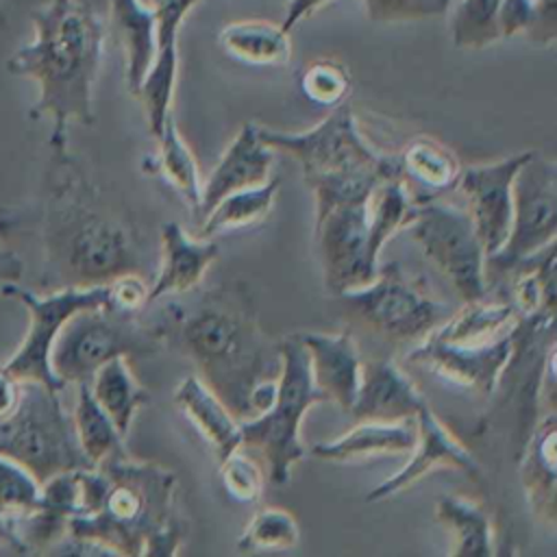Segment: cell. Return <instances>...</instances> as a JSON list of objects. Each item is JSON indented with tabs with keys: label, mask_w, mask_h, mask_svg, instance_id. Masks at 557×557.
Returning <instances> with one entry per match:
<instances>
[{
	"label": "cell",
	"mask_w": 557,
	"mask_h": 557,
	"mask_svg": "<svg viewBox=\"0 0 557 557\" xmlns=\"http://www.w3.org/2000/svg\"><path fill=\"white\" fill-rule=\"evenodd\" d=\"M168 302L152 322L161 346L187 357L196 372L239 418H248V394L278 376V342L261 329L239 285L187 292Z\"/></svg>",
	"instance_id": "1"
},
{
	"label": "cell",
	"mask_w": 557,
	"mask_h": 557,
	"mask_svg": "<svg viewBox=\"0 0 557 557\" xmlns=\"http://www.w3.org/2000/svg\"><path fill=\"white\" fill-rule=\"evenodd\" d=\"M44 289L94 287L137 272L131 224L83 174L67 150H52L41 211Z\"/></svg>",
	"instance_id": "2"
},
{
	"label": "cell",
	"mask_w": 557,
	"mask_h": 557,
	"mask_svg": "<svg viewBox=\"0 0 557 557\" xmlns=\"http://www.w3.org/2000/svg\"><path fill=\"white\" fill-rule=\"evenodd\" d=\"M35 37L7 59L15 76L39 87L30 117L52 120L50 148L67 150V126H91L94 85L100 70L104 26L83 0H48L30 15Z\"/></svg>",
	"instance_id": "3"
},
{
	"label": "cell",
	"mask_w": 557,
	"mask_h": 557,
	"mask_svg": "<svg viewBox=\"0 0 557 557\" xmlns=\"http://www.w3.org/2000/svg\"><path fill=\"white\" fill-rule=\"evenodd\" d=\"M109 487L100 509L91 516H72L67 535L94 540L113 555H176L185 527L176 516V476L152 461L131 455L104 461Z\"/></svg>",
	"instance_id": "4"
},
{
	"label": "cell",
	"mask_w": 557,
	"mask_h": 557,
	"mask_svg": "<svg viewBox=\"0 0 557 557\" xmlns=\"http://www.w3.org/2000/svg\"><path fill=\"white\" fill-rule=\"evenodd\" d=\"M350 326L394 348H413L453 311L396 263H381L376 276L335 296Z\"/></svg>",
	"instance_id": "5"
},
{
	"label": "cell",
	"mask_w": 557,
	"mask_h": 557,
	"mask_svg": "<svg viewBox=\"0 0 557 557\" xmlns=\"http://www.w3.org/2000/svg\"><path fill=\"white\" fill-rule=\"evenodd\" d=\"M278 355L276 398L268 411L242 420V448L257 450L265 459L268 479L283 485L289 481L294 463L307 455L300 437L302 420L313 405L324 403V396L311 381L307 350L296 335L278 342Z\"/></svg>",
	"instance_id": "6"
},
{
	"label": "cell",
	"mask_w": 557,
	"mask_h": 557,
	"mask_svg": "<svg viewBox=\"0 0 557 557\" xmlns=\"http://www.w3.org/2000/svg\"><path fill=\"white\" fill-rule=\"evenodd\" d=\"M57 394L39 381H24L17 405L0 413V455L24 466L39 483L59 472L94 468Z\"/></svg>",
	"instance_id": "7"
},
{
	"label": "cell",
	"mask_w": 557,
	"mask_h": 557,
	"mask_svg": "<svg viewBox=\"0 0 557 557\" xmlns=\"http://www.w3.org/2000/svg\"><path fill=\"white\" fill-rule=\"evenodd\" d=\"M161 348L152 322L109 307L76 311L59 331L50 368L63 385L89 383L91 374L113 357H144Z\"/></svg>",
	"instance_id": "8"
},
{
	"label": "cell",
	"mask_w": 557,
	"mask_h": 557,
	"mask_svg": "<svg viewBox=\"0 0 557 557\" xmlns=\"http://www.w3.org/2000/svg\"><path fill=\"white\" fill-rule=\"evenodd\" d=\"M261 139L274 150L294 157L305 181L342 172H379L400 176L398 157L379 152L363 137L352 109L342 102L315 126L298 133L259 126Z\"/></svg>",
	"instance_id": "9"
},
{
	"label": "cell",
	"mask_w": 557,
	"mask_h": 557,
	"mask_svg": "<svg viewBox=\"0 0 557 557\" xmlns=\"http://www.w3.org/2000/svg\"><path fill=\"white\" fill-rule=\"evenodd\" d=\"M422 255L453 285L463 302L490 292L485 276V248L468 209L440 198L420 200L418 215L407 226Z\"/></svg>",
	"instance_id": "10"
},
{
	"label": "cell",
	"mask_w": 557,
	"mask_h": 557,
	"mask_svg": "<svg viewBox=\"0 0 557 557\" xmlns=\"http://www.w3.org/2000/svg\"><path fill=\"white\" fill-rule=\"evenodd\" d=\"M557 242V161L535 150L513 176V209L505 244L485 259L487 285L516 263Z\"/></svg>",
	"instance_id": "11"
},
{
	"label": "cell",
	"mask_w": 557,
	"mask_h": 557,
	"mask_svg": "<svg viewBox=\"0 0 557 557\" xmlns=\"http://www.w3.org/2000/svg\"><path fill=\"white\" fill-rule=\"evenodd\" d=\"M2 294L20 300L30 318L24 342L2 368L15 379L39 381L50 389L61 392L65 385L54 376L50 368L52 344L61 326L76 311L107 305V283L94 287H63L48 292L46 296H37L35 292L20 287L17 283H7L2 287Z\"/></svg>",
	"instance_id": "12"
},
{
	"label": "cell",
	"mask_w": 557,
	"mask_h": 557,
	"mask_svg": "<svg viewBox=\"0 0 557 557\" xmlns=\"http://www.w3.org/2000/svg\"><path fill=\"white\" fill-rule=\"evenodd\" d=\"M315 248L324 285L333 296L370 283L381 268L383 250L370 222V198L346 202L318 215Z\"/></svg>",
	"instance_id": "13"
},
{
	"label": "cell",
	"mask_w": 557,
	"mask_h": 557,
	"mask_svg": "<svg viewBox=\"0 0 557 557\" xmlns=\"http://www.w3.org/2000/svg\"><path fill=\"white\" fill-rule=\"evenodd\" d=\"M513 355V329L490 342L459 344L426 337L409 348L405 361L424 368L437 379L481 396L498 389L500 376Z\"/></svg>",
	"instance_id": "14"
},
{
	"label": "cell",
	"mask_w": 557,
	"mask_h": 557,
	"mask_svg": "<svg viewBox=\"0 0 557 557\" xmlns=\"http://www.w3.org/2000/svg\"><path fill=\"white\" fill-rule=\"evenodd\" d=\"M416 444L409 453V461L389 479L379 483L366 494L368 503H381L413 487L418 481L435 470H455L468 479H481V466L472 450L433 413L429 403L416 416Z\"/></svg>",
	"instance_id": "15"
},
{
	"label": "cell",
	"mask_w": 557,
	"mask_h": 557,
	"mask_svg": "<svg viewBox=\"0 0 557 557\" xmlns=\"http://www.w3.org/2000/svg\"><path fill=\"white\" fill-rule=\"evenodd\" d=\"M531 150L516 152L490 163L461 168L457 187L466 198V209L485 248L494 255L509 235L513 209V176Z\"/></svg>",
	"instance_id": "16"
},
{
	"label": "cell",
	"mask_w": 557,
	"mask_h": 557,
	"mask_svg": "<svg viewBox=\"0 0 557 557\" xmlns=\"http://www.w3.org/2000/svg\"><path fill=\"white\" fill-rule=\"evenodd\" d=\"M296 337L307 350L311 381L324 396V403H335L344 411H350L363 363L355 335L350 331H305L296 333Z\"/></svg>",
	"instance_id": "17"
},
{
	"label": "cell",
	"mask_w": 557,
	"mask_h": 557,
	"mask_svg": "<svg viewBox=\"0 0 557 557\" xmlns=\"http://www.w3.org/2000/svg\"><path fill=\"white\" fill-rule=\"evenodd\" d=\"M274 157L276 152L261 139L259 126L252 122L242 124L211 174L202 181V198L196 213V224L224 196L268 181L272 176Z\"/></svg>",
	"instance_id": "18"
},
{
	"label": "cell",
	"mask_w": 557,
	"mask_h": 557,
	"mask_svg": "<svg viewBox=\"0 0 557 557\" xmlns=\"http://www.w3.org/2000/svg\"><path fill=\"white\" fill-rule=\"evenodd\" d=\"M159 272L150 285L148 302L198 289L220 248L211 237L189 235L178 222H165L159 233Z\"/></svg>",
	"instance_id": "19"
},
{
	"label": "cell",
	"mask_w": 557,
	"mask_h": 557,
	"mask_svg": "<svg viewBox=\"0 0 557 557\" xmlns=\"http://www.w3.org/2000/svg\"><path fill=\"white\" fill-rule=\"evenodd\" d=\"M426 398L392 357H372L361 363V383L350 407L357 420L416 418Z\"/></svg>",
	"instance_id": "20"
},
{
	"label": "cell",
	"mask_w": 557,
	"mask_h": 557,
	"mask_svg": "<svg viewBox=\"0 0 557 557\" xmlns=\"http://www.w3.org/2000/svg\"><path fill=\"white\" fill-rule=\"evenodd\" d=\"M520 483L537 522H557V413H542L520 453Z\"/></svg>",
	"instance_id": "21"
},
{
	"label": "cell",
	"mask_w": 557,
	"mask_h": 557,
	"mask_svg": "<svg viewBox=\"0 0 557 557\" xmlns=\"http://www.w3.org/2000/svg\"><path fill=\"white\" fill-rule=\"evenodd\" d=\"M416 418L359 420V424H355L346 433L311 446V455L315 459L333 463L409 455L416 444Z\"/></svg>",
	"instance_id": "22"
},
{
	"label": "cell",
	"mask_w": 557,
	"mask_h": 557,
	"mask_svg": "<svg viewBox=\"0 0 557 557\" xmlns=\"http://www.w3.org/2000/svg\"><path fill=\"white\" fill-rule=\"evenodd\" d=\"M174 403L213 448L218 461L242 448V420L198 374L178 383Z\"/></svg>",
	"instance_id": "23"
},
{
	"label": "cell",
	"mask_w": 557,
	"mask_h": 557,
	"mask_svg": "<svg viewBox=\"0 0 557 557\" xmlns=\"http://www.w3.org/2000/svg\"><path fill=\"white\" fill-rule=\"evenodd\" d=\"M396 157L400 178L420 200L437 198L457 187L461 161L440 139L431 135H416Z\"/></svg>",
	"instance_id": "24"
},
{
	"label": "cell",
	"mask_w": 557,
	"mask_h": 557,
	"mask_svg": "<svg viewBox=\"0 0 557 557\" xmlns=\"http://www.w3.org/2000/svg\"><path fill=\"white\" fill-rule=\"evenodd\" d=\"M555 244H548L540 252L516 263L500 276L505 281L503 294L511 300L518 315H555V287H557V261Z\"/></svg>",
	"instance_id": "25"
},
{
	"label": "cell",
	"mask_w": 557,
	"mask_h": 557,
	"mask_svg": "<svg viewBox=\"0 0 557 557\" xmlns=\"http://www.w3.org/2000/svg\"><path fill=\"white\" fill-rule=\"evenodd\" d=\"M518 311L505 294L490 296V292L472 302H463V307L450 313L433 333L431 337L444 342H459V344H479L490 342L500 335H507L516 322Z\"/></svg>",
	"instance_id": "26"
},
{
	"label": "cell",
	"mask_w": 557,
	"mask_h": 557,
	"mask_svg": "<svg viewBox=\"0 0 557 557\" xmlns=\"http://www.w3.org/2000/svg\"><path fill=\"white\" fill-rule=\"evenodd\" d=\"M435 520L448 533L450 555L455 557H490L494 555V524L485 507L463 496H440L435 503Z\"/></svg>",
	"instance_id": "27"
},
{
	"label": "cell",
	"mask_w": 557,
	"mask_h": 557,
	"mask_svg": "<svg viewBox=\"0 0 557 557\" xmlns=\"http://www.w3.org/2000/svg\"><path fill=\"white\" fill-rule=\"evenodd\" d=\"M220 48L239 63L259 67L287 65L292 57L289 33L281 24L263 20L231 22L220 30Z\"/></svg>",
	"instance_id": "28"
},
{
	"label": "cell",
	"mask_w": 557,
	"mask_h": 557,
	"mask_svg": "<svg viewBox=\"0 0 557 557\" xmlns=\"http://www.w3.org/2000/svg\"><path fill=\"white\" fill-rule=\"evenodd\" d=\"M89 392L117 431L126 437L137 411L148 403V389L139 385L131 370L128 357H113L102 363L89 379Z\"/></svg>",
	"instance_id": "29"
},
{
	"label": "cell",
	"mask_w": 557,
	"mask_h": 557,
	"mask_svg": "<svg viewBox=\"0 0 557 557\" xmlns=\"http://www.w3.org/2000/svg\"><path fill=\"white\" fill-rule=\"evenodd\" d=\"M111 22L126 52V85L135 94L154 59V13L146 0H111Z\"/></svg>",
	"instance_id": "30"
},
{
	"label": "cell",
	"mask_w": 557,
	"mask_h": 557,
	"mask_svg": "<svg viewBox=\"0 0 557 557\" xmlns=\"http://www.w3.org/2000/svg\"><path fill=\"white\" fill-rule=\"evenodd\" d=\"M157 139V154L146 163V168L152 174H159L183 198V202L191 209L196 218L202 198V178L198 172L196 157L183 139L172 115L163 124Z\"/></svg>",
	"instance_id": "31"
},
{
	"label": "cell",
	"mask_w": 557,
	"mask_h": 557,
	"mask_svg": "<svg viewBox=\"0 0 557 557\" xmlns=\"http://www.w3.org/2000/svg\"><path fill=\"white\" fill-rule=\"evenodd\" d=\"M278 187H281V178L272 174L268 181L259 185L237 189L224 196L198 222V235L213 237L218 233H228V231H239V228H250L261 224L270 215L276 202Z\"/></svg>",
	"instance_id": "32"
},
{
	"label": "cell",
	"mask_w": 557,
	"mask_h": 557,
	"mask_svg": "<svg viewBox=\"0 0 557 557\" xmlns=\"http://www.w3.org/2000/svg\"><path fill=\"white\" fill-rule=\"evenodd\" d=\"M72 422H74L78 446L94 468L102 466L104 461H111L115 457L128 455V450L124 446L126 437L117 431L113 420L96 403L87 383L78 385Z\"/></svg>",
	"instance_id": "33"
},
{
	"label": "cell",
	"mask_w": 557,
	"mask_h": 557,
	"mask_svg": "<svg viewBox=\"0 0 557 557\" xmlns=\"http://www.w3.org/2000/svg\"><path fill=\"white\" fill-rule=\"evenodd\" d=\"M500 37L524 35L535 46H550L557 37V0H500Z\"/></svg>",
	"instance_id": "34"
},
{
	"label": "cell",
	"mask_w": 557,
	"mask_h": 557,
	"mask_svg": "<svg viewBox=\"0 0 557 557\" xmlns=\"http://www.w3.org/2000/svg\"><path fill=\"white\" fill-rule=\"evenodd\" d=\"M300 542V527L292 511L283 507H261L246 524L237 548L242 553L287 550Z\"/></svg>",
	"instance_id": "35"
},
{
	"label": "cell",
	"mask_w": 557,
	"mask_h": 557,
	"mask_svg": "<svg viewBox=\"0 0 557 557\" xmlns=\"http://www.w3.org/2000/svg\"><path fill=\"white\" fill-rule=\"evenodd\" d=\"M500 0H461L453 17V41L457 48L479 50L500 37L498 28Z\"/></svg>",
	"instance_id": "36"
},
{
	"label": "cell",
	"mask_w": 557,
	"mask_h": 557,
	"mask_svg": "<svg viewBox=\"0 0 557 557\" xmlns=\"http://www.w3.org/2000/svg\"><path fill=\"white\" fill-rule=\"evenodd\" d=\"M300 91L313 104L333 109L346 102L350 94V74L339 61H333V59L311 61L300 74Z\"/></svg>",
	"instance_id": "37"
},
{
	"label": "cell",
	"mask_w": 557,
	"mask_h": 557,
	"mask_svg": "<svg viewBox=\"0 0 557 557\" xmlns=\"http://www.w3.org/2000/svg\"><path fill=\"white\" fill-rule=\"evenodd\" d=\"M39 494L41 483L24 466L0 455V522L9 516L35 509Z\"/></svg>",
	"instance_id": "38"
},
{
	"label": "cell",
	"mask_w": 557,
	"mask_h": 557,
	"mask_svg": "<svg viewBox=\"0 0 557 557\" xmlns=\"http://www.w3.org/2000/svg\"><path fill=\"white\" fill-rule=\"evenodd\" d=\"M220 483L226 496H231L235 503L250 505L261 498L265 474L261 466L246 453V448H237L220 459Z\"/></svg>",
	"instance_id": "39"
},
{
	"label": "cell",
	"mask_w": 557,
	"mask_h": 557,
	"mask_svg": "<svg viewBox=\"0 0 557 557\" xmlns=\"http://www.w3.org/2000/svg\"><path fill=\"white\" fill-rule=\"evenodd\" d=\"M372 22H413L444 15L450 0H361Z\"/></svg>",
	"instance_id": "40"
},
{
	"label": "cell",
	"mask_w": 557,
	"mask_h": 557,
	"mask_svg": "<svg viewBox=\"0 0 557 557\" xmlns=\"http://www.w3.org/2000/svg\"><path fill=\"white\" fill-rule=\"evenodd\" d=\"M150 285L139 272H124L107 283V305L113 311L139 315L148 302Z\"/></svg>",
	"instance_id": "41"
},
{
	"label": "cell",
	"mask_w": 557,
	"mask_h": 557,
	"mask_svg": "<svg viewBox=\"0 0 557 557\" xmlns=\"http://www.w3.org/2000/svg\"><path fill=\"white\" fill-rule=\"evenodd\" d=\"M329 0H287L285 7V17L281 22V26L289 33L300 20H305L307 15H311L313 11H318L322 4H326Z\"/></svg>",
	"instance_id": "42"
},
{
	"label": "cell",
	"mask_w": 557,
	"mask_h": 557,
	"mask_svg": "<svg viewBox=\"0 0 557 557\" xmlns=\"http://www.w3.org/2000/svg\"><path fill=\"white\" fill-rule=\"evenodd\" d=\"M0 26H4V11H2V4H0Z\"/></svg>",
	"instance_id": "43"
},
{
	"label": "cell",
	"mask_w": 557,
	"mask_h": 557,
	"mask_svg": "<svg viewBox=\"0 0 557 557\" xmlns=\"http://www.w3.org/2000/svg\"><path fill=\"white\" fill-rule=\"evenodd\" d=\"M268 2H281V0H268Z\"/></svg>",
	"instance_id": "44"
}]
</instances>
